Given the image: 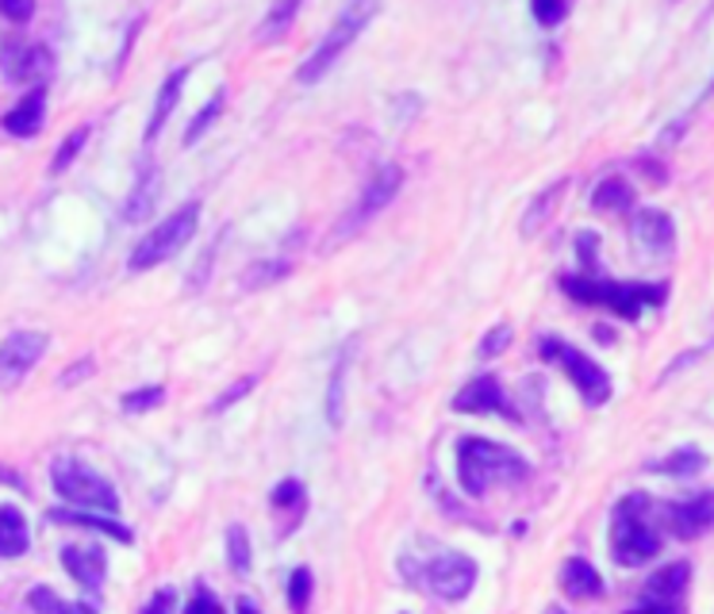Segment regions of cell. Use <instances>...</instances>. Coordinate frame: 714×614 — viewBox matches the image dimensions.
Masks as SVG:
<instances>
[{"mask_svg": "<svg viewBox=\"0 0 714 614\" xmlns=\"http://www.w3.org/2000/svg\"><path fill=\"white\" fill-rule=\"evenodd\" d=\"M376 12H381V0H350V4L339 12V20L331 23L327 39L316 46V51H311V59L300 66V74H296V81H300V85H316L319 77L331 74L334 62H339L342 54H347L350 46L358 43V35L369 28V23H373Z\"/></svg>", "mask_w": 714, "mask_h": 614, "instance_id": "obj_3", "label": "cell"}, {"mask_svg": "<svg viewBox=\"0 0 714 614\" xmlns=\"http://www.w3.org/2000/svg\"><path fill=\"white\" fill-rule=\"evenodd\" d=\"M0 480H8V484H15V488H28V480H23L20 473H4V468H0Z\"/></svg>", "mask_w": 714, "mask_h": 614, "instance_id": "obj_43", "label": "cell"}, {"mask_svg": "<svg viewBox=\"0 0 714 614\" xmlns=\"http://www.w3.org/2000/svg\"><path fill=\"white\" fill-rule=\"evenodd\" d=\"M0 70L12 85H43V77L54 70V54L43 43H20L8 39L0 46Z\"/></svg>", "mask_w": 714, "mask_h": 614, "instance_id": "obj_12", "label": "cell"}, {"mask_svg": "<svg viewBox=\"0 0 714 614\" xmlns=\"http://www.w3.org/2000/svg\"><path fill=\"white\" fill-rule=\"evenodd\" d=\"M534 8V20L542 23V28H557V23H565L568 15V0H531Z\"/></svg>", "mask_w": 714, "mask_h": 614, "instance_id": "obj_35", "label": "cell"}, {"mask_svg": "<svg viewBox=\"0 0 714 614\" xmlns=\"http://www.w3.org/2000/svg\"><path fill=\"white\" fill-rule=\"evenodd\" d=\"M51 484L70 507H89V511H119V496L100 473H93L89 465L74 457H58L51 465Z\"/></svg>", "mask_w": 714, "mask_h": 614, "instance_id": "obj_6", "label": "cell"}, {"mask_svg": "<svg viewBox=\"0 0 714 614\" xmlns=\"http://www.w3.org/2000/svg\"><path fill=\"white\" fill-rule=\"evenodd\" d=\"M350 350L354 346H347V350L339 353V361H334L331 369V384H327V423L334 426V431H342V388H347V373H350Z\"/></svg>", "mask_w": 714, "mask_h": 614, "instance_id": "obj_25", "label": "cell"}, {"mask_svg": "<svg viewBox=\"0 0 714 614\" xmlns=\"http://www.w3.org/2000/svg\"><path fill=\"white\" fill-rule=\"evenodd\" d=\"M288 273H292V262H258L251 265V269L243 273V288H262V285H277V280H285Z\"/></svg>", "mask_w": 714, "mask_h": 614, "instance_id": "obj_28", "label": "cell"}, {"mask_svg": "<svg viewBox=\"0 0 714 614\" xmlns=\"http://www.w3.org/2000/svg\"><path fill=\"white\" fill-rule=\"evenodd\" d=\"M561 288L580 304L611 307L622 319H638L641 307H657L664 300L661 285H615V280H604V277H565Z\"/></svg>", "mask_w": 714, "mask_h": 614, "instance_id": "obj_4", "label": "cell"}, {"mask_svg": "<svg viewBox=\"0 0 714 614\" xmlns=\"http://www.w3.org/2000/svg\"><path fill=\"white\" fill-rule=\"evenodd\" d=\"M85 142H89V127H77V131H70L66 139H62L58 154H54V161H51V173H66V169L74 166V158H77V154H82Z\"/></svg>", "mask_w": 714, "mask_h": 614, "instance_id": "obj_32", "label": "cell"}, {"mask_svg": "<svg viewBox=\"0 0 714 614\" xmlns=\"http://www.w3.org/2000/svg\"><path fill=\"white\" fill-rule=\"evenodd\" d=\"M62 564H66V572L77 580V587H85V592L100 603L104 576H108V553H104L100 546H66L62 549Z\"/></svg>", "mask_w": 714, "mask_h": 614, "instance_id": "obj_15", "label": "cell"}, {"mask_svg": "<svg viewBox=\"0 0 714 614\" xmlns=\"http://www.w3.org/2000/svg\"><path fill=\"white\" fill-rule=\"evenodd\" d=\"M223 100H227V96H223V88H220V93H215L212 100H207L204 108H200L196 116H192L189 131H184V147H196V142H200V135H204L207 127L215 124V116H220V112H223Z\"/></svg>", "mask_w": 714, "mask_h": 614, "instance_id": "obj_30", "label": "cell"}, {"mask_svg": "<svg viewBox=\"0 0 714 614\" xmlns=\"http://www.w3.org/2000/svg\"><path fill=\"white\" fill-rule=\"evenodd\" d=\"M196 223H200V204H184L173 215H166L154 231L142 234V242L131 250V257H127V269L147 273V269H154V265L170 262L178 250L189 246V239L196 234Z\"/></svg>", "mask_w": 714, "mask_h": 614, "instance_id": "obj_5", "label": "cell"}, {"mask_svg": "<svg viewBox=\"0 0 714 614\" xmlns=\"http://www.w3.org/2000/svg\"><path fill=\"white\" fill-rule=\"evenodd\" d=\"M254 388H258V373H246V377H243V381H238V384H231V388H227V392H223V395H220V400H215V403H212V411H215V415H220V411H227V407H235V403H238V400H243V395H246V392H254Z\"/></svg>", "mask_w": 714, "mask_h": 614, "instance_id": "obj_37", "label": "cell"}, {"mask_svg": "<svg viewBox=\"0 0 714 614\" xmlns=\"http://www.w3.org/2000/svg\"><path fill=\"white\" fill-rule=\"evenodd\" d=\"M166 400V388L162 384H150V388H139V392H127L124 395V411L127 415H139V411H150Z\"/></svg>", "mask_w": 714, "mask_h": 614, "instance_id": "obj_33", "label": "cell"}, {"mask_svg": "<svg viewBox=\"0 0 714 614\" xmlns=\"http://www.w3.org/2000/svg\"><path fill=\"white\" fill-rule=\"evenodd\" d=\"M51 338L43 330H12V335L0 342V388L12 392L28 381V373L35 369V361L46 353Z\"/></svg>", "mask_w": 714, "mask_h": 614, "instance_id": "obj_10", "label": "cell"}, {"mask_svg": "<svg viewBox=\"0 0 714 614\" xmlns=\"http://www.w3.org/2000/svg\"><path fill=\"white\" fill-rule=\"evenodd\" d=\"M303 0H273L266 20H262L258 28V43H277V39H285V31L296 23V15H300Z\"/></svg>", "mask_w": 714, "mask_h": 614, "instance_id": "obj_24", "label": "cell"}, {"mask_svg": "<svg viewBox=\"0 0 714 614\" xmlns=\"http://www.w3.org/2000/svg\"><path fill=\"white\" fill-rule=\"evenodd\" d=\"M707 465V457H703V449H676V454L661 457V460H649V473H664V476H695L700 468Z\"/></svg>", "mask_w": 714, "mask_h": 614, "instance_id": "obj_26", "label": "cell"}, {"mask_svg": "<svg viewBox=\"0 0 714 614\" xmlns=\"http://www.w3.org/2000/svg\"><path fill=\"white\" fill-rule=\"evenodd\" d=\"M0 124H4V131L12 135V139H35L46 124V88L43 85L31 88Z\"/></svg>", "mask_w": 714, "mask_h": 614, "instance_id": "obj_17", "label": "cell"}, {"mask_svg": "<svg viewBox=\"0 0 714 614\" xmlns=\"http://www.w3.org/2000/svg\"><path fill=\"white\" fill-rule=\"evenodd\" d=\"M633 239L649 250V254H669L676 246V223H672L669 212H657V208H641L633 212Z\"/></svg>", "mask_w": 714, "mask_h": 614, "instance_id": "obj_16", "label": "cell"}, {"mask_svg": "<svg viewBox=\"0 0 714 614\" xmlns=\"http://www.w3.org/2000/svg\"><path fill=\"white\" fill-rule=\"evenodd\" d=\"M561 587H565L568 600H599L604 595V576L584 557H573L561 569Z\"/></svg>", "mask_w": 714, "mask_h": 614, "instance_id": "obj_20", "label": "cell"}, {"mask_svg": "<svg viewBox=\"0 0 714 614\" xmlns=\"http://www.w3.org/2000/svg\"><path fill=\"white\" fill-rule=\"evenodd\" d=\"M531 476L523 454L500 446L492 438H461L457 442V480L465 496H484L492 484H519Z\"/></svg>", "mask_w": 714, "mask_h": 614, "instance_id": "obj_1", "label": "cell"}, {"mask_svg": "<svg viewBox=\"0 0 714 614\" xmlns=\"http://www.w3.org/2000/svg\"><path fill=\"white\" fill-rule=\"evenodd\" d=\"M537 353H542V361H557L561 373L576 384V392L584 395V403H588V407H604V403L611 400V377H607L604 369L588 358V353L565 346L557 335H545L542 342H537Z\"/></svg>", "mask_w": 714, "mask_h": 614, "instance_id": "obj_8", "label": "cell"}, {"mask_svg": "<svg viewBox=\"0 0 714 614\" xmlns=\"http://www.w3.org/2000/svg\"><path fill=\"white\" fill-rule=\"evenodd\" d=\"M227 561H231V569H235L238 576H246V572H251V534H246V527H231L227 530Z\"/></svg>", "mask_w": 714, "mask_h": 614, "instance_id": "obj_31", "label": "cell"}, {"mask_svg": "<svg viewBox=\"0 0 714 614\" xmlns=\"http://www.w3.org/2000/svg\"><path fill=\"white\" fill-rule=\"evenodd\" d=\"M51 522H58V527H85V530H100V534H111L116 541H131V530L124 527V522L116 519V515L108 511H96L89 515V507H54L51 515H46Z\"/></svg>", "mask_w": 714, "mask_h": 614, "instance_id": "obj_18", "label": "cell"}, {"mask_svg": "<svg viewBox=\"0 0 714 614\" xmlns=\"http://www.w3.org/2000/svg\"><path fill=\"white\" fill-rule=\"evenodd\" d=\"M399 189H404V169H399L396 161H384V166H376L373 177L361 184L358 200L347 208V215H342V220L334 223V231L327 234V250L342 246V242H350L354 234L365 231L369 223H373L376 215H381L384 208L399 197Z\"/></svg>", "mask_w": 714, "mask_h": 614, "instance_id": "obj_2", "label": "cell"}, {"mask_svg": "<svg viewBox=\"0 0 714 614\" xmlns=\"http://www.w3.org/2000/svg\"><path fill=\"white\" fill-rule=\"evenodd\" d=\"M273 511H285L288 519H300L303 511V484L300 480H280L277 488H273Z\"/></svg>", "mask_w": 714, "mask_h": 614, "instance_id": "obj_29", "label": "cell"}, {"mask_svg": "<svg viewBox=\"0 0 714 614\" xmlns=\"http://www.w3.org/2000/svg\"><path fill=\"white\" fill-rule=\"evenodd\" d=\"M511 338H515V335H511V327H508V322H500V327H492V330H488V335H484V342H480V350H477V353H480V358H484V361L500 358V353L511 346Z\"/></svg>", "mask_w": 714, "mask_h": 614, "instance_id": "obj_36", "label": "cell"}, {"mask_svg": "<svg viewBox=\"0 0 714 614\" xmlns=\"http://www.w3.org/2000/svg\"><path fill=\"white\" fill-rule=\"evenodd\" d=\"M173 607H178V595H173V592H158L154 600H150L142 611H147V614H154V611H173Z\"/></svg>", "mask_w": 714, "mask_h": 614, "instance_id": "obj_42", "label": "cell"}, {"mask_svg": "<svg viewBox=\"0 0 714 614\" xmlns=\"http://www.w3.org/2000/svg\"><path fill=\"white\" fill-rule=\"evenodd\" d=\"M28 607L31 611H77L74 603H66V600H58V595L51 592V587H31V595H28Z\"/></svg>", "mask_w": 714, "mask_h": 614, "instance_id": "obj_38", "label": "cell"}, {"mask_svg": "<svg viewBox=\"0 0 714 614\" xmlns=\"http://www.w3.org/2000/svg\"><path fill=\"white\" fill-rule=\"evenodd\" d=\"M31 546V530L20 507H0V557H23Z\"/></svg>", "mask_w": 714, "mask_h": 614, "instance_id": "obj_21", "label": "cell"}, {"mask_svg": "<svg viewBox=\"0 0 714 614\" xmlns=\"http://www.w3.org/2000/svg\"><path fill=\"white\" fill-rule=\"evenodd\" d=\"M565 184L568 181H553L550 189L542 192V197L531 200V208H526V215H523V239H534V234L553 220V212H557L561 197H565Z\"/></svg>", "mask_w": 714, "mask_h": 614, "instance_id": "obj_23", "label": "cell"}, {"mask_svg": "<svg viewBox=\"0 0 714 614\" xmlns=\"http://www.w3.org/2000/svg\"><path fill=\"white\" fill-rule=\"evenodd\" d=\"M93 366H96V361H93V358H82V361H74V366H70V373H66V377H62V384H66V388H70V384H77V381H85V377H93Z\"/></svg>", "mask_w": 714, "mask_h": 614, "instance_id": "obj_41", "label": "cell"}, {"mask_svg": "<svg viewBox=\"0 0 714 614\" xmlns=\"http://www.w3.org/2000/svg\"><path fill=\"white\" fill-rule=\"evenodd\" d=\"M412 580H415L412 587H423V592H430L435 600L457 603L472 592V584H477V561L457 553V549H449V553H438V557H430V561H423Z\"/></svg>", "mask_w": 714, "mask_h": 614, "instance_id": "obj_9", "label": "cell"}, {"mask_svg": "<svg viewBox=\"0 0 714 614\" xmlns=\"http://www.w3.org/2000/svg\"><path fill=\"white\" fill-rule=\"evenodd\" d=\"M158 192H162V173H158V166L150 161V166L139 173V181H135L131 197H127V204H124V223H142V220H147V215L154 212Z\"/></svg>", "mask_w": 714, "mask_h": 614, "instance_id": "obj_19", "label": "cell"}, {"mask_svg": "<svg viewBox=\"0 0 714 614\" xmlns=\"http://www.w3.org/2000/svg\"><path fill=\"white\" fill-rule=\"evenodd\" d=\"M0 15L12 23H28L35 15V0H0Z\"/></svg>", "mask_w": 714, "mask_h": 614, "instance_id": "obj_39", "label": "cell"}, {"mask_svg": "<svg viewBox=\"0 0 714 614\" xmlns=\"http://www.w3.org/2000/svg\"><path fill=\"white\" fill-rule=\"evenodd\" d=\"M204 607H207V611H220V600H215L212 592H204V587H196V595H192V600L184 603V611L196 614V611H204Z\"/></svg>", "mask_w": 714, "mask_h": 614, "instance_id": "obj_40", "label": "cell"}, {"mask_svg": "<svg viewBox=\"0 0 714 614\" xmlns=\"http://www.w3.org/2000/svg\"><path fill=\"white\" fill-rule=\"evenodd\" d=\"M454 411H461V415H503V419H511V423H519V411L508 403V395H503V388L492 373L465 384L461 392L454 395Z\"/></svg>", "mask_w": 714, "mask_h": 614, "instance_id": "obj_13", "label": "cell"}, {"mask_svg": "<svg viewBox=\"0 0 714 614\" xmlns=\"http://www.w3.org/2000/svg\"><path fill=\"white\" fill-rule=\"evenodd\" d=\"M633 204V189L622 181V177H607L596 192H592V208L599 212H626Z\"/></svg>", "mask_w": 714, "mask_h": 614, "instance_id": "obj_27", "label": "cell"}, {"mask_svg": "<svg viewBox=\"0 0 714 614\" xmlns=\"http://www.w3.org/2000/svg\"><path fill=\"white\" fill-rule=\"evenodd\" d=\"M664 519L676 538H703L714 530V491H700L692 499L664 507Z\"/></svg>", "mask_w": 714, "mask_h": 614, "instance_id": "obj_14", "label": "cell"}, {"mask_svg": "<svg viewBox=\"0 0 714 614\" xmlns=\"http://www.w3.org/2000/svg\"><path fill=\"white\" fill-rule=\"evenodd\" d=\"M688 580H692V564L676 561V564H664L661 572L646 580L641 595L633 600V611H676L688 595Z\"/></svg>", "mask_w": 714, "mask_h": 614, "instance_id": "obj_11", "label": "cell"}, {"mask_svg": "<svg viewBox=\"0 0 714 614\" xmlns=\"http://www.w3.org/2000/svg\"><path fill=\"white\" fill-rule=\"evenodd\" d=\"M646 496H630L619 504V511H615V522H611V553L619 564H646L657 557V549H661V534H657L653 527L646 522Z\"/></svg>", "mask_w": 714, "mask_h": 614, "instance_id": "obj_7", "label": "cell"}, {"mask_svg": "<svg viewBox=\"0 0 714 614\" xmlns=\"http://www.w3.org/2000/svg\"><path fill=\"white\" fill-rule=\"evenodd\" d=\"M711 96H714V77L707 81V88H703V100H711Z\"/></svg>", "mask_w": 714, "mask_h": 614, "instance_id": "obj_44", "label": "cell"}, {"mask_svg": "<svg viewBox=\"0 0 714 614\" xmlns=\"http://www.w3.org/2000/svg\"><path fill=\"white\" fill-rule=\"evenodd\" d=\"M184 77H189V66L173 70L170 77H166V85L158 88V104H154V116H150V127H147V142H154L158 135H162L166 119L173 116V108H178L181 100V88H184Z\"/></svg>", "mask_w": 714, "mask_h": 614, "instance_id": "obj_22", "label": "cell"}, {"mask_svg": "<svg viewBox=\"0 0 714 614\" xmlns=\"http://www.w3.org/2000/svg\"><path fill=\"white\" fill-rule=\"evenodd\" d=\"M311 600V569H296L288 576V607L292 611H303Z\"/></svg>", "mask_w": 714, "mask_h": 614, "instance_id": "obj_34", "label": "cell"}]
</instances>
